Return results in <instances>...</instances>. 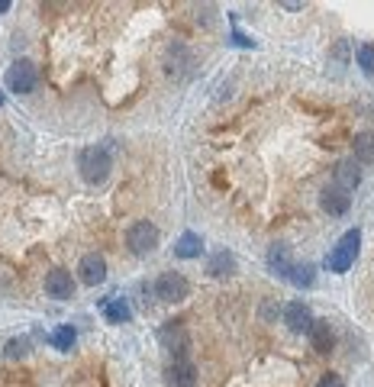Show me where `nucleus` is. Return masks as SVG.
<instances>
[{"label": "nucleus", "instance_id": "aec40b11", "mask_svg": "<svg viewBox=\"0 0 374 387\" xmlns=\"http://www.w3.org/2000/svg\"><path fill=\"white\" fill-rule=\"evenodd\" d=\"M287 281H291L294 287H313L316 268L310 265V261H303V265H297V261H294V268H291V275H287Z\"/></svg>", "mask_w": 374, "mask_h": 387}, {"label": "nucleus", "instance_id": "393cba45", "mask_svg": "<svg viewBox=\"0 0 374 387\" xmlns=\"http://www.w3.org/2000/svg\"><path fill=\"white\" fill-rule=\"evenodd\" d=\"M0 107H3V94H0Z\"/></svg>", "mask_w": 374, "mask_h": 387}, {"label": "nucleus", "instance_id": "6e6552de", "mask_svg": "<svg viewBox=\"0 0 374 387\" xmlns=\"http://www.w3.org/2000/svg\"><path fill=\"white\" fill-rule=\"evenodd\" d=\"M319 207H323L329 217H345V213L352 210V194L342 191L339 184H329L319 194Z\"/></svg>", "mask_w": 374, "mask_h": 387}, {"label": "nucleus", "instance_id": "ddd939ff", "mask_svg": "<svg viewBox=\"0 0 374 387\" xmlns=\"http://www.w3.org/2000/svg\"><path fill=\"white\" fill-rule=\"evenodd\" d=\"M100 313H103V320L113 323V326L133 320V310H129V303H126V297H120V294H113L110 300L100 303Z\"/></svg>", "mask_w": 374, "mask_h": 387}, {"label": "nucleus", "instance_id": "9d476101", "mask_svg": "<svg viewBox=\"0 0 374 387\" xmlns=\"http://www.w3.org/2000/svg\"><path fill=\"white\" fill-rule=\"evenodd\" d=\"M284 323H287L291 333H310V326L316 323V316L303 300H291L287 307H284Z\"/></svg>", "mask_w": 374, "mask_h": 387}, {"label": "nucleus", "instance_id": "f03ea898", "mask_svg": "<svg viewBox=\"0 0 374 387\" xmlns=\"http://www.w3.org/2000/svg\"><path fill=\"white\" fill-rule=\"evenodd\" d=\"M358 249H361V229L355 226V229H349L333 249H329V255H326V268L333 271V275H345V271L355 265Z\"/></svg>", "mask_w": 374, "mask_h": 387}, {"label": "nucleus", "instance_id": "f3484780", "mask_svg": "<svg viewBox=\"0 0 374 387\" xmlns=\"http://www.w3.org/2000/svg\"><path fill=\"white\" fill-rule=\"evenodd\" d=\"M352 159L358 165H374V133H358L352 143Z\"/></svg>", "mask_w": 374, "mask_h": 387}, {"label": "nucleus", "instance_id": "b1692460", "mask_svg": "<svg viewBox=\"0 0 374 387\" xmlns=\"http://www.w3.org/2000/svg\"><path fill=\"white\" fill-rule=\"evenodd\" d=\"M10 10V0H0V13H7Z\"/></svg>", "mask_w": 374, "mask_h": 387}, {"label": "nucleus", "instance_id": "39448f33", "mask_svg": "<svg viewBox=\"0 0 374 387\" xmlns=\"http://www.w3.org/2000/svg\"><path fill=\"white\" fill-rule=\"evenodd\" d=\"M3 81H7V91H13V94H33L36 85H39V75H36L33 61L20 59V61H13V65L7 68Z\"/></svg>", "mask_w": 374, "mask_h": 387}, {"label": "nucleus", "instance_id": "2eb2a0df", "mask_svg": "<svg viewBox=\"0 0 374 387\" xmlns=\"http://www.w3.org/2000/svg\"><path fill=\"white\" fill-rule=\"evenodd\" d=\"M307 336H310V345H313L319 355L333 352V326H329V320H316Z\"/></svg>", "mask_w": 374, "mask_h": 387}, {"label": "nucleus", "instance_id": "1a4fd4ad", "mask_svg": "<svg viewBox=\"0 0 374 387\" xmlns=\"http://www.w3.org/2000/svg\"><path fill=\"white\" fill-rule=\"evenodd\" d=\"M45 294L55 297V300H71V297H75V278H71V271L52 268L49 275H45Z\"/></svg>", "mask_w": 374, "mask_h": 387}, {"label": "nucleus", "instance_id": "6ab92c4d", "mask_svg": "<svg viewBox=\"0 0 374 387\" xmlns=\"http://www.w3.org/2000/svg\"><path fill=\"white\" fill-rule=\"evenodd\" d=\"M49 342L55 345V349H59V352H71V349H75V342H78V329L71 326V323H65V326L52 329Z\"/></svg>", "mask_w": 374, "mask_h": 387}, {"label": "nucleus", "instance_id": "423d86ee", "mask_svg": "<svg viewBox=\"0 0 374 387\" xmlns=\"http://www.w3.org/2000/svg\"><path fill=\"white\" fill-rule=\"evenodd\" d=\"M158 342H161V349H168V352L175 355V358H187V349H191V336H187V329H184V323H165V326L158 329Z\"/></svg>", "mask_w": 374, "mask_h": 387}, {"label": "nucleus", "instance_id": "9b49d317", "mask_svg": "<svg viewBox=\"0 0 374 387\" xmlns=\"http://www.w3.org/2000/svg\"><path fill=\"white\" fill-rule=\"evenodd\" d=\"M165 378L171 387H194L197 384V368H194L191 358H175L165 368Z\"/></svg>", "mask_w": 374, "mask_h": 387}, {"label": "nucleus", "instance_id": "f8f14e48", "mask_svg": "<svg viewBox=\"0 0 374 387\" xmlns=\"http://www.w3.org/2000/svg\"><path fill=\"white\" fill-rule=\"evenodd\" d=\"M333 177H336L333 184H339L342 191H355V187L361 184V168H358L355 159H342L339 165H336Z\"/></svg>", "mask_w": 374, "mask_h": 387}, {"label": "nucleus", "instance_id": "5701e85b", "mask_svg": "<svg viewBox=\"0 0 374 387\" xmlns=\"http://www.w3.org/2000/svg\"><path fill=\"white\" fill-rule=\"evenodd\" d=\"M316 387H345V384H342L339 374H333V371H329V374H323V378H319V384H316Z\"/></svg>", "mask_w": 374, "mask_h": 387}, {"label": "nucleus", "instance_id": "412c9836", "mask_svg": "<svg viewBox=\"0 0 374 387\" xmlns=\"http://www.w3.org/2000/svg\"><path fill=\"white\" fill-rule=\"evenodd\" d=\"M358 68H361L368 78H374V43L358 45Z\"/></svg>", "mask_w": 374, "mask_h": 387}, {"label": "nucleus", "instance_id": "f257e3e1", "mask_svg": "<svg viewBox=\"0 0 374 387\" xmlns=\"http://www.w3.org/2000/svg\"><path fill=\"white\" fill-rule=\"evenodd\" d=\"M110 168H113V159L103 145H87L78 152V171L87 184H103L110 177Z\"/></svg>", "mask_w": 374, "mask_h": 387}, {"label": "nucleus", "instance_id": "a211bd4d", "mask_svg": "<svg viewBox=\"0 0 374 387\" xmlns=\"http://www.w3.org/2000/svg\"><path fill=\"white\" fill-rule=\"evenodd\" d=\"M207 271L213 275V278H226V275H233L236 271V255L233 252H217V255H210L207 261Z\"/></svg>", "mask_w": 374, "mask_h": 387}, {"label": "nucleus", "instance_id": "20e7f679", "mask_svg": "<svg viewBox=\"0 0 374 387\" xmlns=\"http://www.w3.org/2000/svg\"><path fill=\"white\" fill-rule=\"evenodd\" d=\"M152 294H155L158 300H165V303H178V300H184V297L191 294V284H187V278H184L181 271H165V275H158L155 278Z\"/></svg>", "mask_w": 374, "mask_h": 387}, {"label": "nucleus", "instance_id": "4be33fe9", "mask_svg": "<svg viewBox=\"0 0 374 387\" xmlns=\"http://www.w3.org/2000/svg\"><path fill=\"white\" fill-rule=\"evenodd\" d=\"M23 355H29V339L26 336L10 339L7 342V358H23Z\"/></svg>", "mask_w": 374, "mask_h": 387}, {"label": "nucleus", "instance_id": "7ed1b4c3", "mask_svg": "<svg viewBox=\"0 0 374 387\" xmlns=\"http://www.w3.org/2000/svg\"><path fill=\"white\" fill-rule=\"evenodd\" d=\"M158 239H161V233H158L155 223H149V219H136L133 226L126 229V249L133 255H149L158 249Z\"/></svg>", "mask_w": 374, "mask_h": 387}, {"label": "nucleus", "instance_id": "4468645a", "mask_svg": "<svg viewBox=\"0 0 374 387\" xmlns=\"http://www.w3.org/2000/svg\"><path fill=\"white\" fill-rule=\"evenodd\" d=\"M268 268L275 271V275H281L284 281H287V275H291L294 268V258H291V249L281 242H275L271 249H268Z\"/></svg>", "mask_w": 374, "mask_h": 387}, {"label": "nucleus", "instance_id": "dca6fc26", "mask_svg": "<svg viewBox=\"0 0 374 387\" xmlns=\"http://www.w3.org/2000/svg\"><path fill=\"white\" fill-rule=\"evenodd\" d=\"M200 252H203V239H200V233H181V239L175 242V255L184 261H191V258H200Z\"/></svg>", "mask_w": 374, "mask_h": 387}, {"label": "nucleus", "instance_id": "0eeeda50", "mask_svg": "<svg viewBox=\"0 0 374 387\" xmlns=\"http://www.w3.org/2000/svg\"><path fill=\"white\" fill-rule=\"evenodd\" d=\"M78 278H81V284L87 287H97L107 281V258L97 252H87L81 261H78Z\"/></svg>", "mask_w": 374, "mask_h": 387}]
</instances>
